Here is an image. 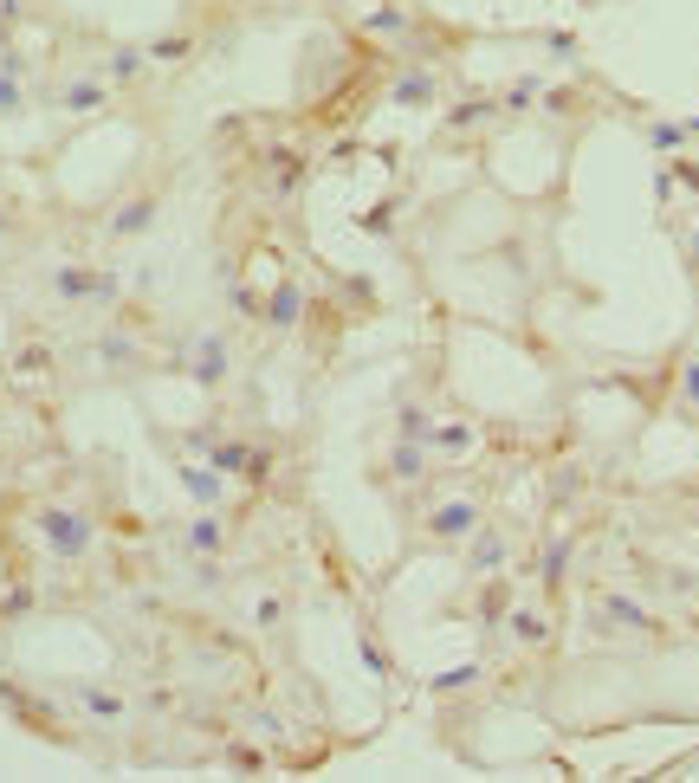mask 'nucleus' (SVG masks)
<instances>
[{
    "label": "nucleus",
    "mask_w": 699,
    "mask_h": 783,
    "mask_svg": "<svg viewBox=\"0 0 699 783\" xmlns=\"http://www.w3.org/2000/svg\"><path fill=\"white\" fill-rule=\"evenodd\" d=\"M26 111V91H20V78L13 72H0V117H20Z\"/></svg>",
    "instance_id": "23"
},
{
    "label": "nucleus",
    "mask_w": 699,
    "mask_h": 783,
    "mask_svg": "<svg viewBox=\"0 0 699 783\" xmlns=\"http://www.w3.org/2000/svg\"><path fill=\"white\" fill-rule=\"evenodd\" d=\"M246 453H253L246 441H214V453H208V460L221 466V473H233V479H240V473H246Z\"/></svg>",
    "instance_id": "18"
},
{
    "label": "nucleus",
    "mask_w": 699,
    "mask_h": 783,
    "mask_svg": "<svg viewBox=\"0 0 699 783\" xmlns=\"http://www.w3.org/2000/svg\"><path fill=\"white\" fill-rule=\"evenodd\" d=\"M98 363L130 369V363H136V343H130V337H104V343H98Z\"/></svg>",
    "instance_id": "20"
},
{
    "label": "nucleus",
    "mask_w": 699,
    "mask_h": 783,
    "mask_svg": "<svg viewBox=\"0 0 699 783\" xmlns=\"http://www.w3.org/2000/svg\"><path fill=\"white\" fill-rule=\"evenodd\" d=\"M259 318H266V324H272V331H292V324H298V318H305V292H298V285H292V279H285V285H279V292H272V298H266V311H259Z\"/></svg>",
    "instance_id": "8"
},
{
    "label": "nucleus",
    "mask_w": 699,
    "mask_h": 783,
    "mask_svg": "<svg viewBox=\"0 0 699 783\" xmlns=\"http://www.w3.org/2000/svg\"><path fill=\"white\" fill-rule=\"evenodd\" d=\"M428 447H434V453H454V460H460V453L473 447V428H466V421H447V428H428Z\"/></svg>",
    "instance_id": "14"
},
{
    "label": "nucleus",
    "mask_w": 699,
    "mask_h": 783,
    "mask_svg": "<svg viewBox=\"0 0 699 783\" xmlns=\"http://www.w3.org/2000/svg\"><path fill=\"white\" fill-rule=\"evenodd\" d=\"M395 104H408V111H415V104H434V72H402L395 78Z\"/></svg>",
    "instance_id": "13"
},
{
    "label": "nucleus",
    "mask_w": 699,
    "mask_h": 783,
    "mask_svg": "<svg viewBox=\"0 0 699 783\" xmlns=\"http://www.w3.org/2000/svg\"><path fill=\"white\" fill-rule=\"evenodd\" d=\"M39 538H46V551L52 557H65V563H78L91 551V538H98V525H91L85 512H72V505H39Z\"/></svg>",
    "instance_id": "1"
},
{
    "label": "nucleus",
    "mask_w": 699,
    "mask_h": 783,
    "mask_svg": "<svg viewBox=\"0 0 699 783\" xmlns=\"http://www.w3.org/2000/svg\"><path fill=\"white\" fill-rule=\"evenodd\" d=\"M680 382H687V402L699 408V369H687V376H680Z\"/></svg>",
    "instance_id": "36"
},
{
    "label": "nucleus",
    "mask_w": 699,
    "mask_h": 783,
    "mask_svg": "<svg viewBox=\"0 0 699 783\" xmlns=\"http://www.w3.org/2000/svg\"><path fill=\"white\" fill-rule=\"evenodd\" d=\"M596 628H602V635H609V628H635V635H648L654 615L641 609L635 596H602V602H596Z\"/></svg>",
    "instance_id": "6"
},
{
    "label": "nucleus",
    "mask_w": 699,
    "mask_h": 783,
    "mask_svg": "<svg viewBox=\"0 0 699 783\" xmlns=\"http://www.w3.org/2000/svg\"><path fill=\"white\" fill-rule=\"evenodd\" d=\"M473 531H479V505L473 499H447V505L428 512V538L434 544H460V538H473Z\"/></svg>",
    "instance_id": "4"
},
{
    "label": "nucleus",
    "mask_w": 699,
    "mask_h": 783,
    "mask_svg": "<svg viewBox=\"0 0 699 783\" xmlns=\"http://www.w3.org/2000/svg\"><path fill=\"white\" fill-rule=\"evenodd\" d=\"M182 369L201 382V389H221L227 382V369H233V356H227V337H214V331H201L195 343H188V356H182Z\"/></svg>",
    "instance_id": "3"
},
{
    "label": "nucleus",
    "mask_w": 699,
    "mask_h": 783,
    "mask_svg": "<svg viewBox=\"0 0 699 783\" xmlns=\"http://www.w3.org/2000/svg\"><path fill=\"white\" fill-rule=\"evenodd\" d=\"M143 59H149L143 46H117L111 52V78H136V72H143Z\"/></svg>",
    "instance_id": "22"
},
{
    "label": "nucleus",
    "mask_w": 699,
    "mask_h": 783,
    "mask_svg": "<svg viewBox=\"0 0 699 783\" xmlns=\"http://www.w3.org/2000/svg\"><path fill=\"white\" fill-rule=\"evenodd\" d=\"M395 428H402V441H428V408H415V402H402V415H395Z\"/></svg>",
    "instance_id": "19"
},
{
    "label": "nucleus",
    "mask_w": 699,
    "mask_h": 783,
    "mask_svg": "<svg viewBox=\"0 0 699 783\" xmlns=\"http://www.w3.org/2000/svg\"><path fill=\"white\" fill-rule=\"evenodd\" d=\"M188 52V39H156V46H149V59H182Z\"/></svg>",
    "instance_id": "32"
},
{
    "label": "nucleus",
    "mask_w": 699,
    "mask_h": 783,
    "mask_svg": "<svg viewBox=\"0 0 699 783\" xmlns=\"http://www.w3.org/2000/svg\"><path fill=\"white\" fill-rule=\"evenodd\" d=\"M279 615H285V602H279V596L259 602V628H279Z\"/></svg>",
    "instance_id": "33"
},
{
    "label": "nucleus",
    "mask_w": 699,
    "mask_h": 783,
    "mask_svg": "<svg viewBox=\"0 0 699 783\" xmlns=\"http://www.w3.org/2000/svg\"><path fill=\"white\" fill-rule=\"evenodd\" d=\"M369 33H408V13H395V7L369 13Z\"/></svg>",
    "instance_id": "27"
},
{
    "label": "nucleus",
    "mask_w": 699,
    "mask_h": 783,
    "mask_svg": "<svg viewBox=\"0 0 699 783\" xmlns=\"http://www.w3.org/2000/svg\"><path fill=\"white\" fill-rule=\"evenodd\" d=\"M214 441H221L214 428H188V434H182V447L195 453V460H208V453H214Z\"/></svg>",
    "instance_id": "26"
},
{
    "label": "nucleus",
    "mask_w": 699,
    "mask_h": 783,
    "mask_svg": "<svg viewBox=\"0 0 699 783\" xmlns=\"http://www.w3.org/2000/svg\"><path fill=\"white\" fill-rule=\"evenodd\" d=\"M227 305L240 311V318H259V311H266V305H259L253 292H246V285H227Z\"/></svg>",
    "instance_id": "28"
},
{
    "label": "nucleus",
    "mask_w": 699,
    "mask_h": 783,
    "mask_svg": "<svg viewBox=\"0 0 699 783\" xmlns=\"http://www.w3.org/2000/svg\"><path fill=\"white\" fill-rule=\"evenodd\" d=\"M221 544H227V531H221V518H214V512H201L195 525L182 531V551L188 557H221Z\"/></svg>",
    "instance_id": "10"
},
{
    "label": "nucleus",
    "mask_w": 699,
    "mask_h": 783,
    "mask_svg": "<svg viewBox=\"0 0 699 783\" xmlns=\"http://www.w3.org/2000/svg\"><path fill=\"white\" fill-rule=\"evenodd\" d=\"M564 570H570V538H557V544H544V557H538V576L544 583H564Z\"/></svg>",
    "instance_id": "16"
},
{
    "label": "nucleus",
    "mask_w": 699,
    "mask_h": 783,
    "mask_svg": "<svg viewBox=\"0 0 699 783\" xmlns=\"http://www.w3.org/2000/svg\"><path fill=\"white\" fill-rule=\"evenodd\" d=\"M648 143H654V149H680V143H687V123H654Z\"/></svg>",
    "instance_id": "25"
},
{
    "label": "nucleus",
    "mask_w": 699,
    "mask_h": 783,
    "mask_svg": "<svg viewBox=\"0 0 699 783\" xmlns=\"http://www.w3.org/2000/svg\"><path fill=\"white\" fill-rule=\"evenodd\" d=\"M544 46H551L557 59H570V52H577V33H551V39H544Z\"/></svg>",
    "instance_id": "34"
},
{
    "label": "nucleus",
    "mask_w": 699,
    "mask_h": 783,
    "mask_svg": "<svg viewBox=\"0 0 699 783\" xmlns=\"http://www.w3.org/2000/svg\"><path fill=\"white\" fill-rule=\"evenodd\" d=\"M59 111H72V117H91V111H104V78H65L59 85Z\"/></svg>",
    "instance_id": "7"
},
{
    "label": "nucleus",
    "mask_w": 699,
    "mask_h": 783,
    "mask_svg": "<svg viewBox=\"0 0 699 783\" xmlns=\"http://www.w3.org/2000/svg\"><path fill=\"white\" fill-rule=\"evenodd\" d=\"M505 615H512V589L492 583V589H486V602H479V622H505Z\"/></svg>",
    "instance_id": "21"
},
{
    "label": "nucleus",
    "mask_w": 699,
    "mask_h": 783,
    "mask_svg": "<svg viewBox=\"0 0 699 783\" xmlns=\"http://www.w3.org/2000/svg\"><path fill=\"white\" fill-rule=\"evenodd\" d=\"M531 91H538V85H512V91H505V111H525Z\"/></svg>",
    "instance_id": "35"
},
{
    "label": "nucleus",
    "mask_w": 699,
    "mask_h": 783,
    "mask_svg": "<svg viewBox=\"0 0 699 783\" xmlns=\"http://www.w3.org/2000/svg\"><path fill=\"white\" fill-rule=\"evenodd\" d=\"M421 466H428V460H421V441H402V447L389 453V473L395 479H421Z\"/></svg>",
    "instance_id": "17"
},
{
    "label": "nucleus",
    "mask_w": 699,
    "mask_h": 783,
    "mask_svg": "<svg viewBox=\"0 0 699 783\" xmlns=\"http://www.w3.org/2000/svg\"><path fill=\"white\" fill-rule=\"evenodd\" d=\"M26 609H33V589H26V583H20V589H13V596H7V602H0V615H7V622H20V615H26Z\"/></svg>",
    "instance_id": "30"
},
{
    "label": "nucleus",
    "mask_w": 699,
    "mask_h": 783,
    "mask_svg": "<svg viewBox=\"0 0 699 783\" xmlns=\"http://www.w3.org/2000/svg\"><path fill=\"white\" fill-rule=\"evenodd\" d=\"M512 635L525 641V648H544V641H551V622H544V615H531V609H512Z\"/></svg>",
    "instance_id": "15"
},
{
    "label": "nucleus",
    "mask_w": 699,
    "mask_h": 783,
    "mask_svg": "<svg viewBox=\"0 0 699 783\" xmlns=\"http://www.w3.org/2000/svg\"><path fill=\"white\" fill-rule=\"evenodd\" d=\"M52 292L65 298V305H111V298L123 292L117 272H91V266H59L52 272Z\"/></svg>",
    "instance_id": "2"
},
{
    "label": "nucleus",
    "mask_w": 699,
    "mask_h": 783,
    "mask_svg": "<svg viewBox=\"0 0 699 783\" xmlns=\"http://www.w3.org/2000/svg\"><path fill=\"white\" fill-rule=\"evenodd\" d=\"M227 764H233V771H259V764H266V758H259L253 745H233V751H227Z\"/></svg>",
    "instance_id": "31"
},
{
    "label": "nucleus",
    "mask_w": 699,
    "mask_h": 783,
    "mask_svg": "<svg viewBox=\"0 0 699 783\" xmlns=\"http://www.w3.org/2000/svg\"><path fill=\"white\" fill-rule=\"evenodd\" d=\"M486 117H492V104L473 98V104H460V111H447V130H473V123H486Z\"/></svg>",
    "instance_id": "24"
},
{
    "label": "nucleus",
    "mask_w": 699,
    "mask_h": 783,
    "mask_svg": "<svg viewBox=\"0 0 699 783\" xmlns=\"http://www.w3.org/2000/svg\"><path fill=\"white\" fill-rule=\"evenodd\" d=\"M473 680H479V667H454V673L434 680V693H460V686H473Z\"/></svg>",
    "instance_id": "29"
},
{
    "label": "nucleus",
    "mask_w": 699,
    "mask_h": 783,
    "mask_svg": "<svg viewBox=\"0 0 699 783\" xmlns=\"http://www.w3.org/2000/svg\"><path fill=\"white\" fill-rule=\"evenodd\" d=\"M72 699L91 712V719H104V725H117V719H123V699L111 693V686H91V680H78V686H72Z\"/></svg>",
    "instance_id": "11"
},
{
    "label": "nucleus",
    "mask_w": 699,
    "mask_h": 783,
    "mask_svg": "<svg viewBox=\"0 0 699 783\" xmlns=\"http://www.w3.org/2000/svg\"><path fill=\"white\" fill-rule=\"evenodd\" d=\"M175 479H182V492L201 505V512H214V505H221V492H227V473H221L214 460H208V466H201V460H182V466H175Z\"/></svg>",
    "instance_id": "5"
},
{
    "label": "nucleus",
    "mask_w": 699,
    "mask_h": 783,
    "mask_svg": "<svg viewBox=\"0 0 699 783\" xmlns=\"http://www.w3.org/2000/svg\"><path fill=\"white\" fill-rule=\"evenodd\" d=\"M149 227H156V195H130V201L111 214V233H117V240H130V233H149Z\"/></svg>",
    "instance_id": "9"
},
{
    "label": "nucleus",
    "mask_w": 699,
    "mask_h": 783,
    "mask_svg": "<svg viewBox=\"0 0 699 783\" xmlns=\"http://www.w3.org/2000/svg\"><path fill=\"white\" fill-rule=\"evenodd\" d=\"M466 563H473V576H492V570L505 563V538H499L492 525H479V531H473V551H466Z\"/></svg>",
    "instance_id": "12"
}]
</instances>
